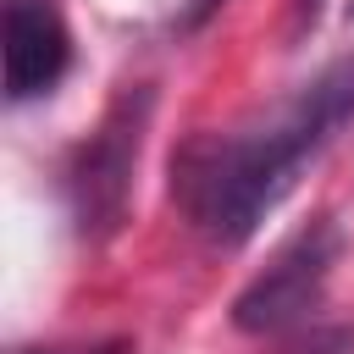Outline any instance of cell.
<instances>
[{"instance_id":"6da1fadb","label":"cell","mask_w":354,"mask_h":354,"mask_svg":"<svg viewBox=\"0 0 354 354\" xmlns=\"http://www.w3.org/2000/svg\"><path fill=\"white\" fill-rule=\"evenodd\" d=\"M348 116H354V55L321 66L277 105H260L232 127L188 138L171 166V194L183 216L221 249L243 243L299 183V171L337 138Z\"/></svg>"},{"instance_id":"5b68a950","label":"cell","mask_w":354,"mask_h":354,"mask_svg":"<svg viewBox=\"0 0 354 354\" xmlns=\"http://www.w3.org/2000/svg\"><path fill=\"white\" fill-rule=\"evenodd\" d=\"M282 354H354V332H310V337L288 343Z\"/></svg>"},{"instance_id":"277c9868","label":"cell","mask_w":354,"mask_h":354,"mask_svg":"<svg viewBox=\"0 0 354 354\" xmlns=\"http://www.w3.org/2000/svg\"><path fill=\"white\" fill-rule=\"evenodd\" d=\"M133 160H138V116L127 122V105H116L111 122L100 127V138L83 149V160H77V171H72V199H77L83 227H88V221L116 227Z\"/></svg>"},{"instance_id":"3957f363","label":"cell","mask_w":354,"mask_h":354,"mask_svg":"<svg viewBox=\"0 0 354 354\" xmlns=\"http://www.w3.org/2000/svg\"><path fill=\"white\" fill-rule=\"evenodd\" d=\"M72 66V33L55 0H6V94H50Z\"/></svg>"},{"instance_id":"7a4b0ae2","label":"cell","mask_w":354,"mask_h":354,"mask_svg":"<svg viewBox=\"0 0 354 354\" xmlns=\"http://www.w3.org/2000/svg\"><path fill=\"white\" fill-rule=\"evenodd\" d=\"M337 254H343L337 221H332V216H315V221L299 227V232L271 254V266L238 293L232 321H238L243 332H282V326H293V321L321 299Z\"/></svg>"}]
</instances>
